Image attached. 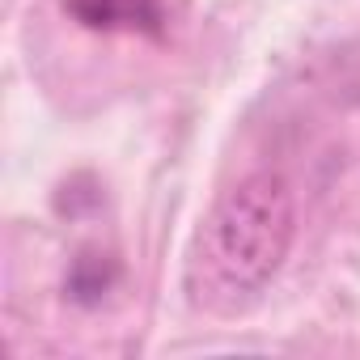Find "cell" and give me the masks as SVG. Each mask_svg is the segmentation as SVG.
Segmentation results:
<instances>
[{"label":"cell","mask_w":360,"mask_h":360,"mask_svg":"<svg viewBox=\"0 0 360 360\" xmlns=\"http://www.w3.org/2000/svg\"><path fill=\"white\" fill-rule=\"evenodd\" d=\"M297 238V200L288 178L255 169L212 204L200 225L187 288L195 305L233 309L259 297L284 267Z\"/></svg>","instance_id":"1"},{"label":"cell","mask_w":360,"mask_h":360,"mask_svg":"<svg viewBox=\"0 0 360 360\" xmlns=\"http://www.w3.org/2000/svg\"><path fill=\"white\" fill-rule=\"evenodd\" d=\"M64 13L98 34H144L161 39L165 9L161 0H64Z\"/></svg>","instance_id":"2"}]
</instances>
